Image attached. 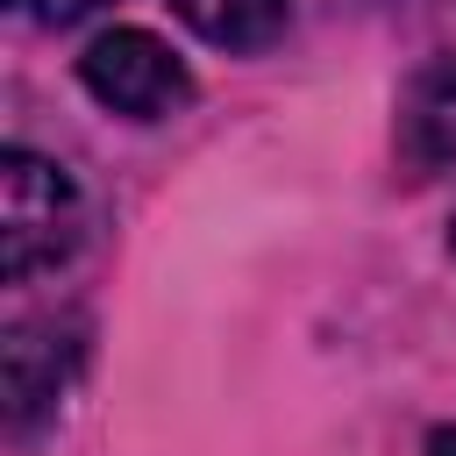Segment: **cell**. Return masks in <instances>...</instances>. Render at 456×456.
I'll return each mask as SVG.
<instances>
[{
	"label": "cell",
	"mask_w": 456,
	"mask_h": 456,
	"mask_svg": "<svg viewBox=\"0 0 456 456\" xmlns=\"http://www.w3.org/2000/svg\"><path fill=\"white\" fill-rule=\"evenodd\" d=\"M86 235V200L64 164L36 150H7L0 164V271L21 285L50 264H64Z\"/></svg>",
	"instance_id": "6da1fadb"
},
{
	"label": "cell",
	"mask_w": 456,
	"mask_h": 456,
	"mask_svg": "<svg viewBox=\"0 0 456 456\" xmlns=\"http://www.w3.org/2000/svg\"><path fill=\"white\" fill-rule=\"evenodd\" d=\"M428 456H456V428H442V435L428 442Z\"/></svg>",
	"instance_id": "52a82bcc"
},
{
	"label": "cell",
	"mask_w": 456,
	"mask_h": 456,
	"mask_svg": "<svg viewBox=\"0 0 456 456\" xmlns=\"http://www.w3.org/2000/svg\"><path fill=\"white\" fill-rule=\"evenodd\" d=\"M86 363V328L71 314H28L7 328L0 342V378H7V428L28 435L43 413H57V399L71 392Z\"/></svg>",
	"instance_id": "3957f363"
},
{
	"label": "cell",
	"mask_w": 456,
	"mask_h": 456,
	"mask_svg": "<svg viewBox=\"0 0 456 456\" xmlns=\"http://www.w3.org/2000/svg\"><path fill=\"white\" fill-rule=\"evenodd\" d=\"M449 249H456V214H449Z\"/></svg>",
	"instance_id": "ba28073f"
},
{
	"label": "cell",
	"mask_w": 456,
	"mask_h": 456,
	"mask_svg": "<svg viewBox=\"0 0 456 456\" xmlns=\"http://www.w3.org/2000/svg\"><path fill=\"white\" fill-rule=\"evenodd\" d=\"M171 14L214 50H264L285 36L292 0H171Z\"/></svg>",
	"instance_id": "5b68a950"
},
{
	"label": "cell",
	"mask_w": 456,
	"mask_h": 456,
	"mask_svg": "<svg viewBox=\"0 0 456 456\" xmlns=\"http://www.w3.org/2000/svg\"><path fill=\"white\" fill-rule=\"evenodd\" d=\"M14 14H28V21H78V14H93V7H107V0H7Z\"/></svg>",
	"instance_id": "8992f818"
},
{
	"label": "cell",
	"mask_w": 456,
	"mask_h": 456,
	"mask_svg": "<svg viewBox=\"0 0 456 456\" xmlns=\"http://www.w3.org/2000/svg\"><path fill=\"white\" fill-rule=\"evenodd\" d=\"M78 86L100 107L128 114V121H164V114L192 107V71L150 28H107V36H93L78 50Z\"/></svg>",
	"instance_id": "7a4b0ae2"
},
{
	"label": "cell",
	"mask_w": 456,
	"mask_h": 456,
	"mask_svg": "<svg viewBox=\"0 0 456 456\" xmlns=\"http://www.w3.org/2000/svg\"><path fill=\"white\" fill-rule=\"evenodd\" d=\"M399 157L413 171H449L456 164V57H435L406 78V93H399Z\"/></svg>",
	"instance_id": "277c9868"
}]
</instances>
